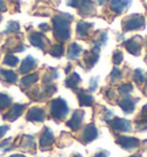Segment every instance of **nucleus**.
I'll return each instance as SVG.
<instances>
[{"instance_id": "f257e3e1", "label": "nucleus", "mask_w": 147, "mask_h": 157, "mask_svg": "<svg viewBox=\"0 0 147 157\" xmlns=\"http://www.w3.org/2000/svg\"><path fill=\"white\" fill-rule=\"evenodd\" d=\"M73 21L74 16L67 13H60L52 18L53 35L58 41L65 43L70 39V36H71L70 24Z\"/></svg>"}, {"instance_id": "f03ea898", "label": "nucleus", "mask_w": 147, "mask_h": 157, "mask_svg": "<svg viewBox=\"0 0 147 157\" xmlns=\"http://www.w3.org/2000/svg\"><path fill=\"white\" fill-rule=\"evenodd\" d=\"M67 5L77 9L82 17H92L97 14V8L92 0H67Z\"/></svg>"}, {"instance_id": "7ed1b4c3", "label": "nucleus", "mask_w": 147, "mask_h": 157, "mask_svg": "<svg viewBox=\"0 0 147 157\" xmlns=\"http://www.w3.org/2000/svg\"><path fill=\"white\" fill-rule=\"evenodd\" d=\"M146 20L141 14H131L122 20V30L123 32L129 31H141L145 29Z\"/></svg>"}, {"instance_id": "20e7f679", "label": "nucleus", "mask_w": 147, "mask_h": 157, "mask_svg": "<svg viewBox=\"0 0 147 157\" xmlns=\"http://www.w3.org/2000/svg\"><path fill=\"white\" fill-rule=\"evenodd\" d=\"M50 111L53 118L62 121L67 117V115L69 113V107L62 98H56L50 103Z\"/></svg>"}, {"instance_id": "39448f33", "label": "nucleus", "mask_w": 147, "mask_h": 157, "mask_svg": "<svg viewBox=\"0 0 147 157\" xmlns=\"http://www.w3.org/2000/svg\"><path fill=\"white\" fill-rule=\"evenodd\" d=\"M100 57V48L93 46L92 49L85 51L83 53V63L81 67H83L85 70H90L95 66V63L99 61Z\"/></svg>"}, {"instance_id": "423d86ee", "label": "nucleus", "mask_w": 147, "mask_h": 157, "mask_svg": "<svg viewBox=\"0 0 147 157\" xmlns=\"http://www.w3.org/2000/svg\"><path fill=\"white\" fill-rule=\"evenodd\" d=\"M124 47L130 54H132L134 56H139L141 53V48H143V37L137 35L130 38L124 43Z\"/></svg>"}, {"instance_id": "0eeeda50", "label": "nucleus", "mask_w": 147, "mask_h": 157, "mask_svg": "<svg viewBox=\"0 0 147 157\" xmlns=\"http://www.w3.org/2000/svg\"><path fill=\"white\" fill-rule=\"evenodd\" d=\"M109 126L113 130V132H131L132 131V126L131 123L128 119L120 117H113L110 121L108 122Z\"/></svg>"}, {"instance_id": "6e6552de", "label": "nucleus", "mask_w": 147, "mask_h": 157, "mask_svg": "<svg viewBox=\"0 0 147 157\" xmlns=\"http://www.w3.org/2000/svg\"><path fill=\"white\" fill-rule=\"evenodd\" d=\"M116 144L125 150H133L140 146V140L133 136H126V135H120L116 139Z\"/></svg>"}, {"instance_id": "1a4fd4ad", "label": "nucleus", "mask_w": 147, "mask_h": 157, "mask_svg": "<svg viewBox=\"0 0 147 157\" xmlns=\"http://www.w3.org/2000/svg\"><path fill=\"white\" fill-rule=\"evenodd\" d=\"M132 4V0H109V9L115 15L125 13Z\"/></svg>"}, {"instance_id": "9d476101", "label": "nucleus", "mask_w": 147, "mask_h": 157, "mask_svg": "<svg viewBox=\"0 0 147 157\" xmlns=\"http://www.w3.org/2000/svg\"><path fill=\"white\" fill-rule=\"evenodd\" d=\"M98 138V130L95 127L94 124H87L86 126L83 128V132L81 134V142L84 144H87L92 142L93 140H95Z\"/></svg>"}, {"instance_id": "9b49d317", "label": "nucleus", "mask_w": 147, "mask_h": 157, "mask_svg": "<svg viewBox=\"0 0 147 157\" xmlns=\"http://www.w3.org/2000/svg\"><path fill=\"white\" fill-rule=\"evenodd\" d=\"M84 111L82 109H77L75 110L73 113V116L70 118L68 122L66 123V125L71 128L73 131H78L81 127H82V124H83V119H84Z\"/></svg>"}, {"instance_id": "f8f14e48", "label": "nucleus", "mask_w": 147, "mask_h": 157, "mask_svg": "<svg viewBox=\"0 0 147 157\" xmlns=\"http://www.w3.org/2000/svg\"><path fill=\"white\" fill-rule=\"evenodd\" d=\"M138 101L139 99H137V98H131V96L126 95V96H123L121 100L118 101V105L124 111V113L129 115V113H132L134 111V109H136V103Z\"/></svg>"}, {"instance_id": "ddd939ff", "label": "nucleus", "mask_w": 147, "mask_h": 157, "mask_svg": "<svg viewBox=\"0 0 147 157\" xmlns=\"http://www.w3.org/2000/svg\"><path fill=\"white\" fill-rule=\"evenodd\" d=\"M93 28V23H89L81 20L79 22L77 23V26H76V33H77V37L79 39H84L86 40L89 37H90V32H91V29Z\"/></svg>"}, {"instance_id": "4468645a", "label": "nucleus", "mask_w": 147, "mask_h": 157, "mask_svg": "<svg viewBox=\"0 0 147 157\" xmlns=\"http://www.w3.org/2000/svg\"><path fill=\"white\" fill-rule=\"evenodd\" d=\"M29 41L31 43L32 46H35V47L40 48V49L45 51L48 40L44 37L43 33H39V32H32V33H30V36H29Z\"/></svg>"}, {"instance_id": "2eb2a0df", "label": "nucleus", "mask_w": 147, "mask_h": 157, "mask_svg": "<svg viewBox=\"0 0 147 157\" xmlns=\"http://www.w3.org/2000/svg\"><path fill=\"white\" fill-rule=\"evenodd\" d=\"M78 103L81 107H91L94 103V98L85 90H77Z\"/></svg>"}, {"instance_id": "dca6fc26", "label": "nucleus", "mask_w": 147, "mask_h": 157, "mask_svg": "<svg viewBox=\"0 0 147 157\" xmlns=\"http://www.w3.org/2000/svg\"><path fill=\"white\" fill-rule=\"evenodd\" d=\"M45 110L38 107H34L29 109L28 113H26V119L30 122H43L45 119Z\"/></svg>"}, {"instance_id": "f3484780", "label": "nucleus", "mask_w": 147, "mask_h": 157, "mask_svg": "<svg viewBox=\"0 0 147 157\" xmlns=\"http://www.w3.org/2000/svg\"><path fill=\"white\" fill-rule=\"evenodd\" d=\"M134 122H136V128L138 131L143 132L147 130V105H145L143 107V109L137 116Z\"/></svg>"}, {"instance_id": "a211bd4d", "label": "nucleus", "mask_w": 147, "mask_h": 157, "mask_svg": "<svg viewBox=\"0 0 147 157\" xmlns=\"http://www.w3.org/2000/svg\"><path fill=\"white\" fill-rule=\"evenodd\" d=\"M53 142H54V134H53V132L51 131V128L45 127L43 133H42L40 140H39V146L42 148H46V147H50Z\"/></svg>"}, {"instance_id": "6ab92c4d", "label": "nucleus", "mask_w": 147, "mask_h": 157, "mask_svg": "<svg viewBox=\"0 0 147 157\" xmlns=\"http://www.w3.org/2000/svg\"><path fill=\"white\" fill-rule=\"evenodd\" d=\"M23 110H24V105H18H18H14L12 107V109L5 115L4 118L6 121H9V122H14V121H16L21 116Z\"/></svg>"}, {"instance_id": "aec40b11", "label": "nucleus", "mask_w": 147, "mask_h": 157, "mask_svg": "<svg viewBox=\"0 0 147 157\" xmlns=\"http://www.w3.org/2000/svg\"><path fill=\"white\" fill-rule=\"evenodd\" d=\"M93 36V38H92V44L93 46L95 47H102L106 45L107 43V40H108V36H107V31L106 30H99L97 31Z\"/></svg>"}, {"instance_id": "412c9836", "label": "nucleus", "mask_w": 147, "mask_h": 157, "mask_svg": "<svg viewBox=\"0 0 147 157\" xmlns=\"http://www.w3.org/2000/svg\"><path fill=\"white\" fill-rule=\"evenodd\" d=\"M36 67H37V61H36L35 57H32L31 55L29 56H26L23 62H22L21 67H20V72L21 74H28V72H30L32 69H35Z\"/></svg>"}, {"instance_id": "4be33fe9", "label": "nucleus", "mask_w": 147, "mask_h": 157, "mask_svg": "<svg viewBox=\"0 0 147 157\" xmlns=\"http://www.w3.org/2000/svg\"><path fill=\"white\" fill-rule=\"evenodd\" d=\"M83 53V48L81 45H78L77 43H71L68 47V51H67V57L68 60H77L79 55Z\"/></svg>"}, {"instance_id": "5701e85b", "label": "nucleus", "mask_w": 147, "mask_h": 157, "mask_svg": "<svg viewBox=\"0 0 147 157\" xmlns=\"http://www.w3.org/2000/svg\"><path fill=\"white\" fill-rule=\"evenodd\" d=\"M81 82H82V79L79 77V75H78L77 72H73L68 78L66 79L65 84L68 88H71L74 91H77Z\"/></svg>"}, {"instance_id": "b1692460", "label": "nucleus", "mask_w": 147, "mask_h": 157, "mask_svg": "<svg viewBox=\"0 0 147 157\" xmlns=\"http://www.w3.org/2000/svg\"><path fill=\"white\" fill-rule=\"evenodd\" d=\"M0 75L4 77L5 80H7L8 83H16L18 82V75L14 72L13 70H0Z\"/></svg>"}, {"instance_id": "393cba45", "label": "nucleus", "mask_w": 147, "mask_h": 157, "mask_svg": "<svg viewBox=\"0 0 147 157\" xmlns=\"http://www.w3.org/2000/svg\"><path fill=\"white\" fill-rule=\"evenodd\" d=\"M38 79H39L38 74L26 75V76H24V77L22 78V80H21L22 86H24V87H29V86H31L32 84H35Z\"/></svg>"}, {"instance_id": "a878e982", "label": "nucleus", "mask_w": 147, "mask_h": 157, "mask_svg": "<svg viewBox=\"0 0 147 157\" xmlns=\"http://www.w3.org/2000/svg\"><path fill=\"white\" fill-rule=\"evenodd\" d=\"M65 53V46L63 44H55L50 48V54L54 57H61Z\"/></svg>"}, {"instance_id": "bb28decb", "label": "nucleus", "mask_w": 147, "mask_h": 157, "mask_svg": "<svg viewBox=\"0 0 147 157\" xmlns=\"http://www.w3.org/2000/svg\"><path fill=\"white\" fill-rule=\"evenodd\" d=\"M109 78H110V83L112 84H116L117 82H120V80L123 78V72H122V70L118 69L117 67H114L112 70V72H110Z\"/></svg>"}, {"instance_id": "cd10ccee", "label": "nucleus", "mask_w": 147, "mask_h": 157, "mask_svg": "<svg viewBox=\"0 0 147 157\" xmlns=\"http://www.w3.org/2000/svg\"><path fill=\"white\" fill-rule=\"evenodd\" d=\"M133 91V86H132V84L131 83H124L120 85L118 88H117V92H118V94L121 96H126L129 95L131 92Z\"/></svg>"}, {"instance_id": "c85d7f7f", "label": "nucleus", "mask_w": 147, "mask_h": 157, "mask_svg": "<svg viewBox=\"0 0 147 157\" xmlns=\"http://www.w3.org/2000/svg\"><path fill=\"white\" fill-rule=\"evenodd\" d=\"M132 80H133L137 85H141V84L144 83V80H145V75H144L143 70L141 69L134 70L133 74H132Z\"/></svg>"}, {"instance_id": "c756f323", "label": "nucleus", "mask_w": 147, "mask_h": 157, "mask_svg": "<svg viewBox=\"0 0 147 157\" xmlns=\"http://www.w3.org/2000/svg\"><path fill=\"white\" fill-rule=\"evenodd\" d=\"M12 105V98L8 96L7 94L0 93V110L7 108Z\"/></svg>"}, {"instance_id": "7c9ffc66", "label": "nucleus", "mask_w": 147, "mask_h": 157, "mask_svg": "<svg viewBox=\"0 0 147 157\" xmlns=\"http://www.w3.org/2000/svg\"><path fill=\"white\" fill-rule=\"evenodd\" d=\"M113 63L115 64V66H118V64H121L122 61H123V53H122V51H120V49H116V51H114V53H113Z\"/></svg>"}, {"instance_id": "2f4dec72", "label": "nucleus", "mask_w": 147, "mask_h": 157, "mask_svg": "<svg viewBox=\"0 0 147 157\" xmlns=\"http://www.w3.org/2000/svg\"><path fill=\"white\" fill-rule=\"evenodd\" d=\"M20 30V24L18 22H14V21H10L8 22L7 24V28H6V30L4 31L5 33H14V32H18Z\"/></svg>"}, {"instance_id": "473e14b6", "label": "nucleus", "mask_w": 147, "mask_h": 157, "mask_svg": "<svg viewBox=\"0 0 147 157\" xmlns=\"http://www.w3.org/2000/svg\"><path fill=\"white\" fill-rule=\"evenodd\" d=\"M4 63L6 66H9V67H15L16 64L18 63V59L16 56H14V55H6L4 59Z\"/></svg>"}, {"instance_id": "72a5a7b5", "label": "nucleus", "mask_w": 147, "mask_h": 157, "mask_svg": "<svg viewBox=\"0 0 147 157\" xmlns=\"http://www.w3.org/2000/svg\"><path fill=\"white\" fill-rule=\"evenodd\" d=\"M58 71H56V69H51V71L50 72H47V74L45 75V77H44V82L45 83H51L52 80H54V79L58 78Z\"/></svg>"}, {"instance_id": "f704fd0d", "label": "nucleus", "mask_w": 147, "mask_h": 157, "mask_svg": "<svg viewBox=\"0 0 147 157\" xmlns=\"http://www.w3.org/2000/svg\"><path fill=\"white\" fill-rule=\"evenodd\" d=\"M101 108H102V110H104V113H101V119L108 123L109 121L114 117V113H113V111L108 110L107 108H105V107H101Z\"/></svg>"}, {"instance_id": "c9c22d12", "label": "nucleus", "mask_w": 147, "mask_h": 157, "mask_svg": "<svg viewBox=\"0 0 147 157\" xmlns=\"http://www.w3.org/2000/svg\"><path fill=\"white\" fill-rule=\"evenodd\" d=\"M104 93H105L106 99H107L109 102H113V101H114V99H116V93H115V91H114L113 88H107Z\"/></svg>"}, {"instance_id": "e433bc0d", "label": "nucleus", "mask_w": 147, "mask_h": 157, "mask_svg": "<svg viewBox=\"0 0 147 157\" xmlns=\"http://www.w3.org/2000/svg\"><path fill=\"white\" fill-rule=\"evenodd\" d=\"M98 84H99V77H93L90 80V92H94L98 88Z\"/></svg>"}, {"instance_id": "4c0bfd02", "label": "nucleus", "mask_w": 147, "mask_h": 157, "mask_svg": "<svg viewBox=\"0 0 147 157\" xmlns=\"http://www.w3.org/2000/svg\"><path fill=\"white\" fill-rule=\"evenodd\" d=\"M93 157H109V151L104 150V149H100V150H98V151L94 154Z\"/></svg>"}, {"instance_id": "58836bf2", "label": "nucleus", "mask_w": 147, "mask_h": 157, "mask_svg": "<svg viewBox=\"0 0 147 157\" xmlns=\"http://www.w3.org/2000/svg\"><path fill=\"white\" fill-rule=\"evenodd\" d=\"M39 29L43 31V32H47V31L51 30V28H50V25L48 24H45V23H43V24H40L39 25Z\"/></svg>"}, {"instance_id": "ea45409f", "label": "nucleus", "mask_w": 147, "mask_h": 157, "mask_svg": "<svg viewBox=\"0 0 147 157\" xmlns=\"http://www.w3.org/2000/svg\"><path fill=\"white\" fill-rule=\"evenodd\" d=\"M8 128H9L8 126H0V138L4 136L5 133L8 131Z\"/></svg>"}, {"instance_id": "a19ab883", "label": "nucleus", "mask_w": 147, "mask_h": 157, "mask_svg": "<svg viewBox=\"0 0 147 157\" xmlns=\"http://www.w3.org/2000/svg\"><path fill=\"white\" fill-rule=\"evenodd\" d=\"M6 5H5L4 0H0V12H5L6 10Z\"/></svg>"}, {"instance_id": "79ce46f5", "label": "nucleus", "mask_w": 147, "mask_h": 157, "mask_svg": "<svg viewBox=\"0 0 147 157\" xmlns=\"http://www.w3.org/2000/svg\"><path fill=\"white\" fill-rule=\"evenodd\" d=\"M97 1V4L100 5V6H105V4L107 2V0H95Z\"/></svg>"}, {"instance_id": "37998d69", "label": "nucleus", "mask_w": 147, "mask_h": 157, "mask_svg": "<svg viewBox=\"0 0 147 157\" xmlns=\"http://www.w3.org/2000/svg\"><path fill=\"white\" fill-rule=\"evenodd\" d=\"M143 92H144V94L147 96V77H146V84H145V87H144Z\"/></svg>"}, {"instance_id": "c03bdc74", "label": "nucleus", "mask_w": 147, "mask_h": 157, "mask_svg": "<svg viewBox=\"0 0 147 157\" xmlns=\"http://www.w3.org/2000/svg\"><path fill=\"white\" fill-rule=\"evenodd\" d=\"M9 157H26L24 155H20V154H14V155H12V156Z\"/></svg>"}, {"instance_id": "a18cd8bd", "label": "nucleus", "mask_w": 147, "mask_h": 157, "mask_svg": "<svg viewBox=\"0 0 147 157\" xmlns=\"http://www.w3.org/2000/svg\"><path fill=\"white\" fill-rule=\"evenodd\" d=\"M70 68H71V64H69V66H68V67H67V68H66V70H65V72H66V74H68V72H69Z\"/></svg>"}, {"instance_id": "49530a36", "label": "nucleus", "mask_w": 147, "mask_h": 157, "mask_svg": "<svg viewBox=\"0 0 147 157\" xmlns=\"http://www.w3.org/2000/svg\"><path fill=\"white\" fill-rule=\"evenodd\" d=\"M129 157H141V155L140 154H134V155H131V156Z\"/></svg>"}, {"instance_id": "de8ad7c7", "label": "nucleus", "mask_w": 147, "mask_h": 157, "mask_svg": "<svg viewBox=\"0 0 147 157\" xmlns=\"http://www.w3.org/2000/svg\"><path fill=\"white\" fill-rule=\"evenodd\" d=\"M71 157H83V156H82V155H79V154H74Z\"/></svg>"}, {"instance_id": "09e8293b", "label": "nucleus", "mask_w": 147, "mask_h": 157, "mask_svg": "<svg viewBox=\"0 0 147 157\" xmlns=\"http://www.w3.org/2000/svg\"><path fill=\"white\" fill-rule=\"evenodd\" d=\"M145 45H146V47H147V37H146V39H145Z\"/></svg>"}, {"instance_id": "8fccbe9b", "label": "nucleus", "mask_w": 147, "mask_h": 157, "mask_svg": "<svg viewBox=\"0 0 147 157\" xmlns=\"http://www.w3.org/2000/svg\"><path fill=\"white\" fill-rule=\"evenodd\" d=\"M145 62L147 63V54H146V57H145Z\"/></svg>"}, {"instance_id": "3c124183", "label": "nucleus", "mask_w": 147, "mask_h": 157, "mask_svg": "<svg viewBox=\"0 0 147 157\" xmlns=\"http://www.w3.org/2000/svg\"><path fill=\"white\" fill-rule=\"evenodd\" d=\"M0 21H1V16H0Z\"/></svg>"}, {"instance_id": "603ef678", "label": "nucleus", "mask_w": 147, "mask_h": 157, "mask_svg": "<svg viewBox=\"0 0 147 157\" xmlns=\"http://www.w3.org/2000/svg\"><path fill=\"white\" fill-rule=\"evenodd\" d=\"M146 9H147V5H146Z\"/></svg>"}]
</instances>
